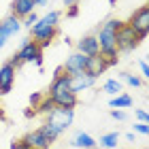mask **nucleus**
Segmentation results:
<instances>
[{
	"label": "nucleus",
	"mask_w": 149,
	"mask_h": 149,
	"mask_svg": "<svg viewBox=\"0 0 149 149\" xmlns=\"http://www.w3.org/2000/svg\"><path fill=\"white\" fill-rule=\"evenodd\" d=\"M107 70H109V64H107V60L100 56V53H96V56H87V62H85V72L90 74V77L98 79L100 74H104Z\"/></svg>",
	"instance_id": "9"
},
{
	"label": "nucleus",
	"mask_w": 149,
	"mask_h": 149,
	"mask_svg": "<svg viewBox=\"0 0 149 149\" xmlns=\"http://www.w3.org/2000/svg\"><path fill=\"white\" fill-rule=\"evenodd\" d=\"M98 83V79H94L90 77L85 70L83 72H77V74H70V81H68V90L74 92L79 96V92H85V90H90V87H94Z\"/></svg>",
	"instance_id": "6"
},
{
	"label": "nucleus",
	"mask_w": 149,
	"mask_h": 149,
	"mask_svg": "<svg viewBox=\"0 0 149 149\" xmlns=\"http://www.w3.org/2000/svg\"><path fill=\"white\" fill-rule=\"evenodd\" d=\"M53 100V104H56V109H74V107L79 104V96L70 90H64V92H58L49 96Z\"/></svg>",
	"instance_id": "10"
},
{
	"label": "nucleus",
	"mask_w": 149,
	"mask_h": 149,
	"mask_svg": "<svg viewBox=\"0 0 149 149\" xmlns=\"http://www.w3.org/2000/svg\"><path fill=\"white\" fill-rule=\"evenodd\" d=\"M53 109H56L53 100H51V98H49V96L45 94V96H43V100L38 102V107L34 109V115H49V113H51Z\"/></svg>",
	"instance_id": "20"
},
{
	"label": "nucleus",
	"mask_w": 149,
	"mask_h": 149,
	"mask_svg": "<svg viewBox=\"0 0 149 149\" xmlns=\"http://www.w3.org/2000/svg\"><path fill=\"white\" fill-rule=\"evenodd\" d=\"M15 72H17V68L11 66L9 62H4L0 66V96H6L13 90V85H15Z\"/></svg>",
	"instance_id": "7"
},
{
	"label": "nucleus",
	"mask_w": 149,
	"mask_h": 149,
	"mask_svg": "<svg viewBox=\"0 0 149 149\" xmlns=\"http://www.w3.org/2000/svg\"><path fill=\"white\" fill-rule=\"evenodd\" d=\"M70 145L72 147H81V149H96V139L94 136H90L87 132H77L72 136V141H70Z\"/></svg>",
	"instance_id": "15"
},
{
	"label": "nucleus",
	"mask_w": 149,
	"mask_h": 149,
	"mask_svg": "<svg viewBox=\"0 0 149 149\" xmlns=\"http://www.w3.org/2000/svg\"><path fill=\"white\" fill-rule=\"evenodd\" d=\"M143 40L145 38L141 36L128 22H121V26L117 28V32H115V45H117V51L119 53H130V51H134L141 43H143Z\"/></svg>",
	"instance_id": "2"
},
{
	"label": "nucleus",
	"mask_w": 149,
	"mask_h": 149,
	"mask_svg": "<svg viewBox=\"0 0 149 149\" xmlns=\"http://www.w3.org/2000/svg\"><path fill=\"white\" fill-rule=\"evenodd\" d=\"M60 34V28L58 26H47L43 19L38 17V22L30 28V38L36 40L40 49H45V47H49L53 43V38H56Z\"/></svg>",
	"instance_id": "3"
},
{
	"label": "nucleus",
	"mask_w": 149,
	"mask_h": 149,
	"mask_svg": "<svg viewBox=\"0 0 149 149\" xmlns=\"http://www.w3.org/2000/svg\"><path fill=\"white\" fill-rule=\"evenodd\" d=\"M24 115H26V117H34V111H32V109H28V111H26Z\"/></svg>",
	"instance_id": "36"
},
{
	"label": "nucleus",
	"mask_w": 149,
	"mask_h": 149,
	"mask_svg": "<svg viewBox=\"0 0 149 149\" xmlns=\"http://www.w3.org/2000/svg\"><path fill=\"white\" fill-rule=\"evenodd\" d=\"M134 115H136V119H139V121H145V124L149 121V113H147L145 109H136V111H134Z\"/></svg>",
	"instance_id": "29"
},
{
	"label": "nucleus",
	"mask_w": 149,
	"mask_h": 149,
	"mask_svg": "<svg viewBox=\"0 0 149 149\" xmlns=\"http://www.w3.org/2000/svg\"><path fill=\"white\" fill-rule=\"evenodd\" d=\"M0 24L4 26V30L9 32L11 36H15L17 32L22 30V19H19V17H15V15H11V13H9V15H6V17H4Z\"/></svg>",
	"instance_id": "16"
},
{
	"label": "nucleus",
	"mask_w": 149,
	"mask_h": 149,
	"mask_svg": "<svg viewBox=\"0 0 149 149\" xmlns=\"http://www.w3.org/2000/svg\"><path fill=\"white\" fill-rule=\"evenodd\" d=\"M11 149H30V147L26 145L24 139H17V141H13V143H11Z\"/></svg>",
	"instance_id": "30"
},
{
	"label": "nucleus",
	"mask_w": 149,
	"mask_h": 149,
	"mask_svg": "<svg viewBox=\"0 0 149 149\" xmlns=\"http://www.w3.org/2000/svg\"><path fill=\"white\" fill-rule=\"evenodd\" d=\"M43 96H45V94H32V96H30V109H32V111L38 107V102L43 100Z\"/></svg>",
	"instance_id": "27"
},
{
	"label": "nucleus",
	"mask_w": 149,
	"mask_h": 149,
	"mask_svg": "<svg viewBox=\"0 0 149 149\" xmlns=\"http://www.w3.org/2000/svg\"><path fill=\"white\" fill-rule=\"evenodd\" d=\"M22 139L26 141V145H28L30 149H49V147H51L49 139H47L45 134L38 130V128H36V130H30V132H26Z\"/></svg>",
	"instance_id": "11"
},
{
	"label": "nucleus",
	"mask_w": 149,
	"mask_h": 149,
	"mask_svg": "<svg viewBox=\"0 0 149 149\" xmlns=\"http://www.w3.org/2000/svg\"><path fill=\"white\" fill-rule=\"evenodd\" d=\"M74 121V109H53L49 115H45V124L58 128L60 132H66Z\"/></svg>",
	"instance_id": "4"
},
{
	"label": "nucleus",
	"mask_w": 149,
	"mask_h": 149,
	"mask_svg": "<svg viewBox=\"0 0 149 149\" xmlns=\"http://www.w3.org/2000/svg\"><path fill=\"white\" fill-rule=\"evenodd\" d=\"M19 58H22V62L26 64V62H32L38 53H43V49L38 47V43L36 40H32V38H24V43H22V47H19Z\"/></svg>",
	"instance_id": "12"
},
{
	"label": "nucleus",
	"mask_w": 149,
	"mask_h": 149,
	"mask_svg": "<svg viewBox=\"0 0 149 149\" xmlns=\"http://www.w3.org/2000/svg\"><path fill=\"white\" fill-rule=\"evenodd\" d=\"M60 17H62V13H60V11H49L45 17H40V19H43V22H45L47 26H58Z\"/></svg>",
	"instance_id": "22"
},
{
	"label": "nucleus",
	"mask_w": 149,
	"mask_h": 149,
	"mask_svg": "<svg viewBox=\"0 0 149 149\" xmlns=\"http://www.w3.org/2000/svg\"><path fill=\"white\" fill-rule=\"evenodd\" d=\"M102 92L104 94H109V96H117V94L124 92V85H121V81L119 79H107L104 83H102Z\"/></svg>",
	"instance_id": "18"
},
{
	"label": "nucleus",
	"mask_w": 149,
	"mask_h": 149,
	"mask_svg": "<svg viewBox=\"0 0 149 149\" xmlns=\"http://www.w3.org/2000/svg\"><path fill=\"white\" fill-rule=\"evenodd\" d=\"M36 22H38V15H36V13H34V11H32V13H30V15H26V17L22 19V26H26V28H28V30H30V28H32V26H34Z\"/></svg>",
	"instance_id": "23"
},
{
	"label": "nucleus",
	"mask_w": 149,
	"mask_h": 149,
	"mask_svg": "<svg viewBox=\"0 0 149 149\" xmlns=\"http://www.w3.org/2000/svg\"><path fill=\"white\" fill-rule=\"evenodd\" d=\"M117 141H119V132H107V134H102V136L96 141V143L107 147V149H115L117 147Z\"/></svg>",
	"instance_id": "19"
},
{
	"label": "nucleus",
	"mask_w": 149,
	"mask_h": 149,
	"mask_svg": "<svg viewBox=\"0 0 149 149\" xmlns=\"http://www.w3.org/2000/svg\"><path fill=\"white\" fill-rule=\"evenodd\" d=\"M109 4H111V6H115V4H117V0H109Z\"/></svg>",
	"instance_id": "37"
},
{
	"label": "nucleus",
	"mask_w": 149,
	"mask_h": 149,
	"mask_svg": "<svg viewBox=\"0 0 149 149\" xmlns=\"http://www.w3.org/2000/svg\"><path fill=\"white\" fill-rule=\"evenodd\" d=\"M132 128H134V134H149V124H145V121H139Z\"/></svg>",
	"instance_id": "25"
},
{
	"label": "nucleus",
	"mask_w": 149,
	"mask_h": 149,
	"mask_svg": "<svg viewBox=\"0 0 149 149\" xmlns=\"http://www.w3.org/2000/svg\"><path fill=\"white\" fill-rule=\"evenodd\" d=\"M77 51L83 53V56H96V53H100L96 34H85V36H81V40H77Z\"/></svg>",
	"instance_id": "13"
},
{
	"label": "nucleus",
	"mask_w": 149,
	"mask_h": 149,
	"mask_svg": "<svg viewBox=\"0 0 149 149\" xmlns=\"http://www.w3.org/2000/svg\"><path fill=\"white\" fill-rule=\"evenodd\" d=\"M128 24H130L132 28L136 30L141 36H143V38H147V34H149V4L139 6V9L130 15Z\"/></svg>",
	"instance_id": "5"
},
{
	"label": "nucleus",
	"mask_w": 149,
	"mask_h": 149,
	"mask_svg": "<svg viewBox=\"0 0 149 149\" xmlns=\"http://www.w3.org/2000/svg\"><path fill=\"white\" fill-rule=\"evenodd\" d=\"M34 4H36V6H45L47 0H34Z\"/></svg>",
	"instance_id": "35"
},
{
	"label": "nucleus",
	"mask_w": 149,
	"mask_h": 149,
	"mask_svg": "<svg viewBox=\"0 0 149 149\" xmlns=\"http://www.w3.org/2000/svg\"><path fill=\"white\" fill-rule=\"evenodd\" d=\"M119 26H121V19L111 17V19H107L102 26H98V30L94 32L96 38H98L100 56L107 60L109 68L119 64V51H117V45H115V32H117Z\"/></svg>",
	"instance_id": "1"
},
{
	"label": "nucleus",
	"mask_w": 149,
	"mask_h": 149,
	"mask_svg": "<svg viewBox=\"0 0 149 149\" xmlns=\"http://www.w3.org/2000/svg\"><path fill=\"white\" fill-rule=\"evenodd\" d=\"M9 38H11V34L4 30V26L0 24V49H2V47L6 45V40H9Z\"/></svg>",
	"instance_id": "26"
},
{
	"label": "nucleus",
	"mask_w": 149,
	"mask_h": 149,
	"mask_svg": "<svg viewBox=\"0 0 149 149\" xmlns=\"http://www.w3.org/2000/svg\"><path fill=\"white\" fill-rule=\"evenodd\" d=\"M109 115H111L115 121H126V117H128L124 109H111V111H109Z\"/></svg>",
	"instance_id": "24"
},
{
	"label": "nucleus",
	"mask_w": 149,
	"mask_h": 149,
	"mask_svg": "<svg viewBox=\"0 0 149 149\" xmlns=\"http://www.w3.org/2000/svg\"><path fill=\"white\" fill-rule=\"evenodd\" d=\"M126 141H128V143H136V134H134V132H128V134H126Z\"/></svg>",
	"instance_id": "32"
},
{
	"label": "nucleus",
	"mask_w": 149,
	"mask_h": 149,
	"mask_svg": "<svg viewBox=\"0 0 149 149\" xmlns=\"http://www.w3.org/2000/svg\"><path fill=\"white\" fill-rule=\"evenodd\" d=\"M119 79L126 81L130 87H141V85H143V79L136 77V74H132V72H119Z\"/></svg>",
	"instance_id": "21"
},
{
	"label": "nucleus",
	"mask_w": 149,
	"mask_h": 149,
	"mask_svg": "<svg viewBox=\"0 0 149 149\" xmlns=\"http://www.w3.org/2000/svg\"><path fill=\"white\" fill-rule=\"evenodd\" d=\"M77 15H79V4L68 6V9H66V17H77Z\"/></svg>",
	"instance_id": "31"
},
{
	"label": "nucleus",
	"mask_w": 149,
	"mask_h": 149,
	"mask_svg": "<svg viewBox=\"0 0 149 149\" xmlns=\"http://www.w3.org/2000/svg\"><path fill=\"white\" fill-rule=\"evenodd\" d=\"M139 68H141V79H147L149 77V68H147V62H145V60H139Z\"/></svg>",
	"instance_id": "28"
},
{
	"label": "nucleus",
	"mask_w": 149,
	"mask_h": 149,
	"mask_svg": "<svg viewBox=\"0 0 149 149\" xmlns=\"http://www.w3.org/2000/svg\"><path fill=\"white\" fill-rule=\"evenodd\" d=\"M109 107H111V109H130V107H132V98L121 92V94H117V96H113L109 100Z\"/></svg>",
	"instance_id": "17"
},
{
	"label": "nucleus",
	"mask_w": 149,
	"mask_h": 149,
	"mask_svg": "<svg viewBox=\"0 0 149 149\" xmlns=\"http://www.w3.org/2000/svg\"><path fill=\"white\" fill-rule=\"evenodd\" d=\"M74 4H79V0H64V6L68 9V6H74Z\"/></svg>",
	"instance_id": "34"
},
{
	"label": "nucleus",
	"mask_w": 149,
	"mask_h": 149,
	"mask_svg": "<svg viewBox=\"0 0 149 149\" xmlns=\"http://www.w3.org/2000/svg\"><path fill=\"white\" fill-rule=\"evenodd\" d=\"M85 62H87V56L79 51H72L68 58H66V62L62 64V70L66 74H77V72H83L85 70Z\"/></svg>",
	"instance_id": "8"
},
{
	"label": "nucleus",
	"mask_w": 149,
	"mask_h": 149,
	"mask_svg": "<svg viewBox=\"0 0 149 149\" xmlns=\"http://www.w3.org/2000/svg\"><path fill=\"white\" fill-rule=\"evenodd\" d=\"M36 9L34 0H13L11 2V15H15L19 19H24L26 15H30Z\"/></svg>",
	"instance_id": "14"
},
{
	"label": "nucleus",
	"mask_w": 149,
	"mask_h": 149,
	"mask_svg": "<svg viewBox=\"0 0 149 149\" xmlns=\"http://www.w3.org/2000/svg\"><path fill=\"white\" fill-rule=\"evenodd\" d=\"M32 62H34V64L38 66V68H40V66H43V53H38V56H36L34 60H32Z\"/></svg>",
	"instance_id": "33"
}]
</instances>
